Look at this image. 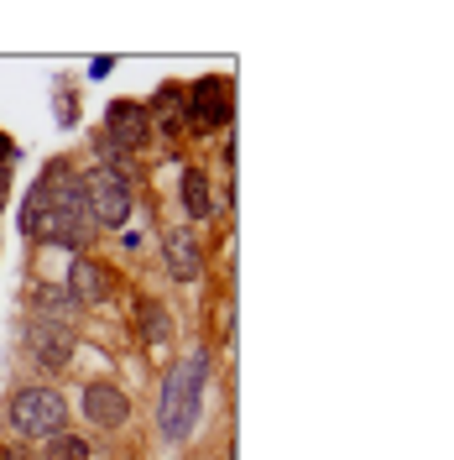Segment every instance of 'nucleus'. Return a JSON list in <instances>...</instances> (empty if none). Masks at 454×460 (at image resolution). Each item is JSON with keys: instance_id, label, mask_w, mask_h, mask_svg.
<instances>
[{"instance_id": "nucleus-2", "label": "nucleus", "mask_w": 454, "mask_h": 460, "mask_svg": "<svg viewBox=\"0 0 454 460\" xmlns=\"http://www.w3.org/2000/svg\"><path fill=\"white\" fill-rule=\"evenodd\" d=\"M5 424L16 439H57L68 434V402L57 387H16L5 402Z\"/></svg>"}, {"instance_id": "nucleus-4", "label": "nucleus", "mask_w": 454, "mask_h": 460, "mask_svg": "<svg viewBox=\"0 0 454 460\" xmlns=\"http://www.w3.org/2000/svg\"><path fill=\"white\" fill-rule=\"evenodd\" d=\"M27 350L42 372H63L79 350V335L74 324H57V319H27Z\"/></svg>"}, {"instance_id": "nucleus-7", "label": "nucleus", "mask_w": 454, "mask_h": 460, "mask_svg": "<svg viewBox=\"0 0 454 460\" xmlns=\"http://www.w3.org/2000/svg\"><path fill=\"white\" fill-rule=\"evenodd\" d=\"M84 419L94 429H120L131 419V398L115 382H89L84 387Z\"/></svg>"}, {"instance_id": "nucleus-11", "label": "nucleus", "mask_w": 454, "mask_h": 460, "mask_svg": "<svg viewBox=\"0 0 454 460\" xmlns=\"http://www.w3.org/2000/svg\"><path fill=\"white\" fill-rule=\"evenodd\" d=\"M178 199H183V209H188V220H204V215L214 209V194H209V178H204V168H188V172H183V183H178Z\"/></svg>"}, {"instance_id": "nucleus-3", "label": "nucleus", "mask_w": 454, "mask_h": 460, "mask_svg": "<svg viewBox=\"0 0 454 460\" xmlns=\"http://www.w3.org/2000/svg\"><path fill=\"white\" fill-rule=\"evenodd\" d=\"M84 183V204H89V220L94 230H120L131 220V183L110 168H94L79 178Z\"/></svg>"}, {"instance_id": "nucleus-12", "label": "nucleus", "mask_w": 454, "mask_h": 460, "mask_svg": "<svg viewBox=\"0 0 454 460\" xmlns=\"http://www.w3.org/2000/svg\"><path fill=\"white\" fill-rule=\"evenodd\" d=\"M146 120H162V131H178L183 126V84H162L146 105Z\"/></svg>"}, {"instance_id": "nucleus-14", "label": "nucleus", "mask_w": 454, "mask_h": 460, "mask_svg": "<svg viewBox=\"0 0 454 460\" xmlns=\"http://www.w3.org/2000/svg\"><path fill=\"white\" fill-rule=\"evenodd\" d=\"M94 450H89L84 434H57V439H48V460H89Z\"/></svg>"}, {"instance_id": "nucleus-5", "label": "nucleus", "mask_w": 454, "mask_h": 460, "mask_svg": "<svg viewBox=\"0 0 454 460\" xmlns=\"http://www.w3.org/2000/svg\"><path fill=\"white\" fill-rule=\"evenodd\" d=\"M146 137H152V120H146V105H136V100H115L110 111H105V142H110L115 152L136 157V152L146 146Z\"/></svg>"}, {"instance_id": "nucleus-13", "label": "nucleus", "mask_w": 454, "mask_h": 460, "mask_svg": "<svg viewBox=\"0 0 454 460\" xmlns=\"http://www.w3.org/2000/svg\"><path fill=\"white\" fill-rule=\"evenodd\" d=\"M136 330H142L152 345H168V335H172V314L157 304V298H142L136 304Z\"/></svg>"}, {"instance_id": "nucleus-10", "label": "nucleus", "mask_w": 454, "mask_h": 460, "mask_svg": "<svg viewBox=\"0 0 454 460\" xmlns=\"http://www.w3.org/2000/svg\"><path fill=\"white\" fill-rule=\"evenodd\" d=\"M79 298L68 293V288H57V283H37L31 288V319H57V324H74L79 319Z\"/></svg>"}, {"instance_id": "nucleus-18", "label": "nucleus", "mask_w": 454, "mask_h": 460, "mask_svg": "<svg viewBox=\"0 0 454 460\" xmlns=\"http://www.w3.org/2000/svg\"><path fill=\"white\" fill-rule=\"evenodd\" d=\"M0 209H5V194H0Z\"/></svg>"}, {"instance_id": "nucleus-17", "label": "nucleus", "mask_w": 454, "mask_h": 460, "mask_svg": "<svg viewBox=\"0 0 454 460\" xmlns=\"http://www.w3.org/2000/svg\"><path fill=\"white\" fill-rule=\"evenodd\" d=\"M0 460H16V450H5V445H0Z\"/></svg>"}, {"instance_id": "nucleus-16", "label": "nucleus", "mask_w": 454, "mask_h": 460, "mask_svg": "<svg viewBox=\"0 0 454 460\" xmlns=\"http://www.w3.org/2000/svg\"><path fill=\"white\" fill-rule=\"evenodd\" d=\"M110 68H115V58H94V63H89V79H105Z\"/></svg>"}, {"instance_id": "nucleus-15", "label": "nucleus", "mask_w": 454, "mask_h": 460, "mask_svg": "<svg viewBox=\"0 0 454 460\" xmlns=\"http://www.w3.org/2000/svg\"><path fill=\"white\" fill-rule=\"evenodd\" d=\"M11 163H16V146L0 137V194H5V183H11Z\"/></svg>"}, {"instance_id": "nucleus-9", "label": "nucleus", "mask_w": 454, "mask_h": 460, "mask_svg": "<svg viewBox=\"0 0 454 460\" xmlns=\"http://www.w3.org/2000/svg\"><path fill=\"white\" fill-rule=\"evenodd\" d=\"M162 252H168V272L178 283H194L204 272V257H199V241H194V230H168L162 235Z\"/></svg>"}, {"instance_id": "nucleus-8", "label": "nucleus", "mask_w": 454, "mask_h": 460, "mask_svg": "<svg viewBox=\"0 0 454 460\" xmlns=\"http://www.w3.org/2000/svg\"><path fill=\"white\" fill-rule=\"evenodd\" d=\"M68 293L79 298V304H105L115 293V272L105 267V261H94V257H74V267H68Z\"/></svg>"}, {"instance_id": "nucleus-1", "label": "nucleus", "mask_w": 454, "mask_h": 460, "mask_svg": "<svg viewBox=\"0 0 454 460\" xmlns=\"http://www.w3.org/2000/svg\"><path fill=\"white\" fill-rule=\"evenodd\" d=\"M204 376H209V356H204V350H194L188 361H178L168 372L162 408H157V424H162V439H168V445H183V439L194 434V424H199Z\"/></svg>"}, {"instance_id": "nucleus-6", "label": "nucleus", "mask_w": 454, "mask_h": 460, "mask_svg": "<svg viewBox=\"0 0 454 460\" xmlns=\"http://www.w3.org/2000/svg\"><path fill=\"white\" fill-rule=\"evenodd\" d=\"M188 120H194V126H204V131L225 126V120H230V79H220V74H204L199 84L188 89Z\"/></svg>"}]
</instances>
